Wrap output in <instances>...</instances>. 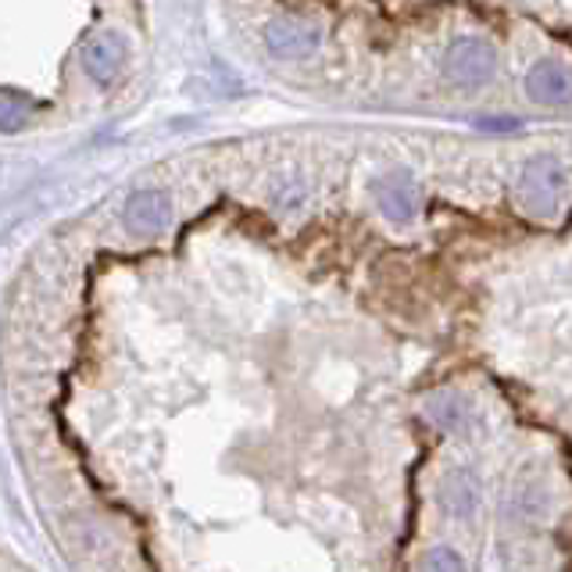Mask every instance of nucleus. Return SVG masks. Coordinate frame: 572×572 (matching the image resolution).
<instances>
[{
    "instance_id": "1",
    "label": "nucleus",
    "mask_w": 572,
    "mask_h": 572,
    "mask_svg": "<svg viewBox=\"0 0 572 572\" xmlns=\"http://www.w3.org/2000/svg\"><path fill=\"white\" fill-rule=\"evenodd\" d=\"M565 190V172L554 158H534L526 161V169L519 175V186H515V197H519V208L534 219H551L562 204Z\"/></svg>"
},
{
    "instance_id": "2",
    "label": "nucleus",
    "mask_w": 572,
    "mask_h": 572,
    "mask_svg": "<svg viewBox=\"0 0 572 572\" xmlns=\"http://www.w3.org/2000/svg\"><path fill=\"white\" fill-rule=\"evenodd\" d=\"M497 72V50L483 36H461L444 54V76L461 87H480Z\"/></svg>"
},
{
    "instance_id": "3",
    "label": "nucleus",
    "mask_w": 572,
    "mask_h": 572,
    "mask_svg": "<svg viewBox=\"0 0 572 572\" xmlns=\"http://www.w3.org/2000/svg\"><path fill=\"white\" fill-rule=\"evenodd\" d=\"M172 215L175 208L165 190H136L126 201V211H122V226H126L136 240H151L172 226Z\"/></svg>"
},
{
    "instance_id": "4",
    "label": "nucleus",
    "mask_w": 572,
    "mask_h": 572,
    "mask_svg": "<svg viewBox=\"0 0 572 572\" xmlns=\"http://www.w3.org/2000/svg\"><path fill=\"white\" fill-rule=\"evenodd\" d=\"M322 44L319 22L311 19H272L265 25V47L279 61H301Z\"/></svg>"
},
{
    "instance_id": "5",
    "label": "nucleus",
    "mask_w": 572,
    "mask_h": 572,
    "mask_svg": "<svg viewBox=\"0 0 572 572\" xmlns=\"http://www.w3.org/2000/svg\"><path fill=\"white\" fill-rule=\"evenodd\" d=\"M526 93L537 104H572V72L558 61H537L526 76Z\"/></svg>"
},
{
    "instance_id": "6",
    "label": "nucleus",
    "mask_w": 572,
    "mask_h": 572,
    "mask_svg": "<svg viewBox=\"0 0 572 572\" xmlns=\"http://www.w3.org/2000/svg\"><path fill=\"white\" fill-rule=\"evenodd\" d=\"M376 201H379V211H384L390 222H412L419 211V190L404 172L384 175V180L376 183Z\"/></svg>"
},
{
    "instance_id": "7",
    "label": "nucleus",
    "mask_w": 572,
    "mask_h": 572,
    "mask_svg": "<svg viewBox=\"0 0 572 572\" xmlns=\"http://www.w3.org/2000/svg\"><path fill=\"white\" fill-rule=\"evenodd\" d=\"M122 65H126V44H122L115 33L93 36L83 47V68L93 83H101V87L112 83V79L122 72Z\"/></svg>"
},
{
    "instance_id": "8",
    "label": "nucleus",
    "mask_w": 572,
    "mask_h": 572,
    "mask_svg": "<svg viewBox=\"0 0 572 572\" xmlns=\"http://www.w3.org/2000/svg\"><path fill=\"white\" fill-rule=\"evenodd\" d=\"M441 505L447 515H455V519H469L476 505H480V476L469 469L447 472L441 483Z\"/></svg>"
},
{
    "instance_id": "9",
    "label": "nucleus",
    "mask_w": 572,
    "mask_h": 572,
    "mask_svg": "<svg viewBox=\"0 0 572 572\" xmlns=\"http://www.w3.org/2000/svg\"><path fill=\"white\" fill-rule=\"evenodd\" d=\"M426 412H430V419L437 422L441 430H447V433L466 430V426H469V419H472L469 401L461 398V393H451V390H447V393H437V398H430Z\"/></svg>"
},
{
    "instance_id": "10",
    "label": "nucleus",
    "mask_w": 572,
    "mask_h": 572,
    "mask_svg": "<svg viewBox=\"0 0 572 572\" xmlns=\"http://www.w3.org/2000/svg\"><path fill=\"white\" fill-rule=\"evenodd\" d=\"M422 572H466V565L451 548H433L422 558Z\"/></svg>"
},
{
    "instance_id": "11",
    "label": "nucleus",
    "mask_w": 572,
    "mask_h": 572,
    "mask_svg": "<svg viewBox=\"0 0 572 572\" xmlns=\"http://www.w3.org/2000/svg\"><path fill=\"white\" fill-rule=\"evenodd\" d=\"M25 118H30V107H25V104H19V101H15V98H11V93H8L4 115H0V129H4V133H15V129L22 126Z\"/></svg>"
},
{
    "instance_id": "12",
    "label": "nucleus",
    "mask_w": 572,
    "mask_h": 572,
    "mask_svg": "<svg viewBox=\"0 0 572 572\" xmlns=\"http://www.w3.org/2000/svg\"><path fill=\"white\" fill-rule=\"evenodd\" d=\"M480 126L483 129H508L512 133V129H519V122H515V118H483Z\"/></svg>"
}]
</instances>
